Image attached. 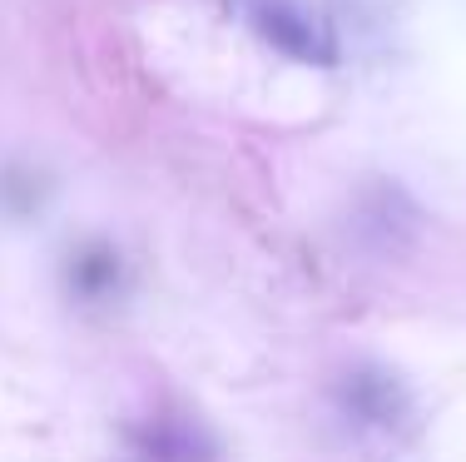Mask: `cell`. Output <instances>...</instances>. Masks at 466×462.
<instances>
[{"mask_svg": "<svg viewBox=\"0 0 466 462\" xmlns=\"http://www.w3.org/2000/svg\"><path fill=\"white\" fill-rule=\"evenodd\" d=\"M332 408L338 417H348L358 433L377 437H397L412 427V393L402 388V378L377 363H352L338 383H332Z\"/></svg>", "mask_w": 466, "mask_h": 462, "instance_id": "1", "label": "cell"}, {"mask_svg": "<svg viewBox=\"0 0 466 462\" xmlns=\"http://www.w3.org/2000/svg\"><path fill=\"white\" fill-rule=\"evenodd\" d=\"M248 26L263 46H273L279 55H288V60H298V65H332L338 60L332 36L303 5H293V0H253Z\"/></svg>", "mask_w": 466, "mask_h": 462, "instance_id": "2", "label": "cell"}, {"mask_svg": "<svg viewBox=\"0 0 466 462\" xmlns=\"http://www.w3.org/2000/svg\"><path fill=\"white\" fill-rule=\"evenodd\" d=\"M135 462H218V443L194 413H154L129 433Z\"/></svg>", "mask_w": 466, "mask_h": 462, "instance_id": "3", "label": "cell"}, {"mask_svg": "<svg viewBox=\"0 0 466 462\" xmlns=\"http://www.w3.org/2000/svg\"><path fill=\"white\" fill-rule=\"evenodd\" d=\"M65 289L75 303H109L125 293V259L115 254V244L105 239H85L80 249H70L65 259Z\"/></svg>", "mask_w": 466, "mask_h": 462, "instance_id": "4", "label": "cell"}]
</instances>
